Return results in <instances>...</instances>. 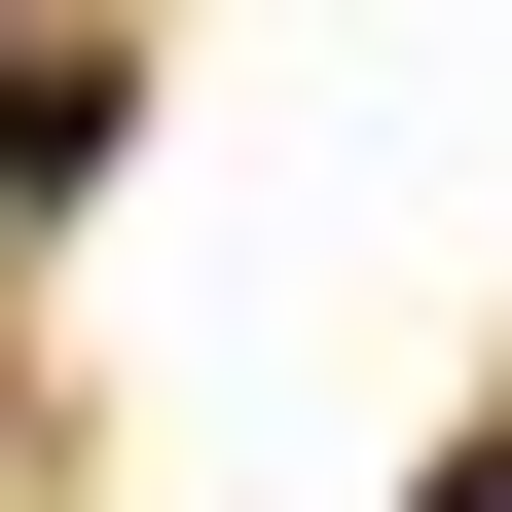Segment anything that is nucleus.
I'll list each match as a JSON object with an SVG mask.
<instances>
[{
    "instance_id": "obj_1",
    "label": "nucleus",
    "mask_w": 512,
    "mask_h": 512,
    "mask_svg": "<svg viewBox=\"0 0 512 512\" xmlns=\"http://www.w3.org/2000/svg\"><path fill=\"white\" fill-rule=\"evenodd\" d=\"M74 183H110V74H74V37H0V220H74Z\"/></svg>"
},
{
    "instance_id": "obj_2",
    "label": "nucleus",
    "mask_w": 512,
    "mask_h": 512,
    "mask_svg": "<svg viewBox=\"0 0 512 512\" xmlns=\"http://www.w3.org/2000/svg\"><path fill=\"white\" fill-rule=\"evenodd\" d=\"M403 512H512V439H439V476H403Z\"/></svg>"
}]
</instances>
